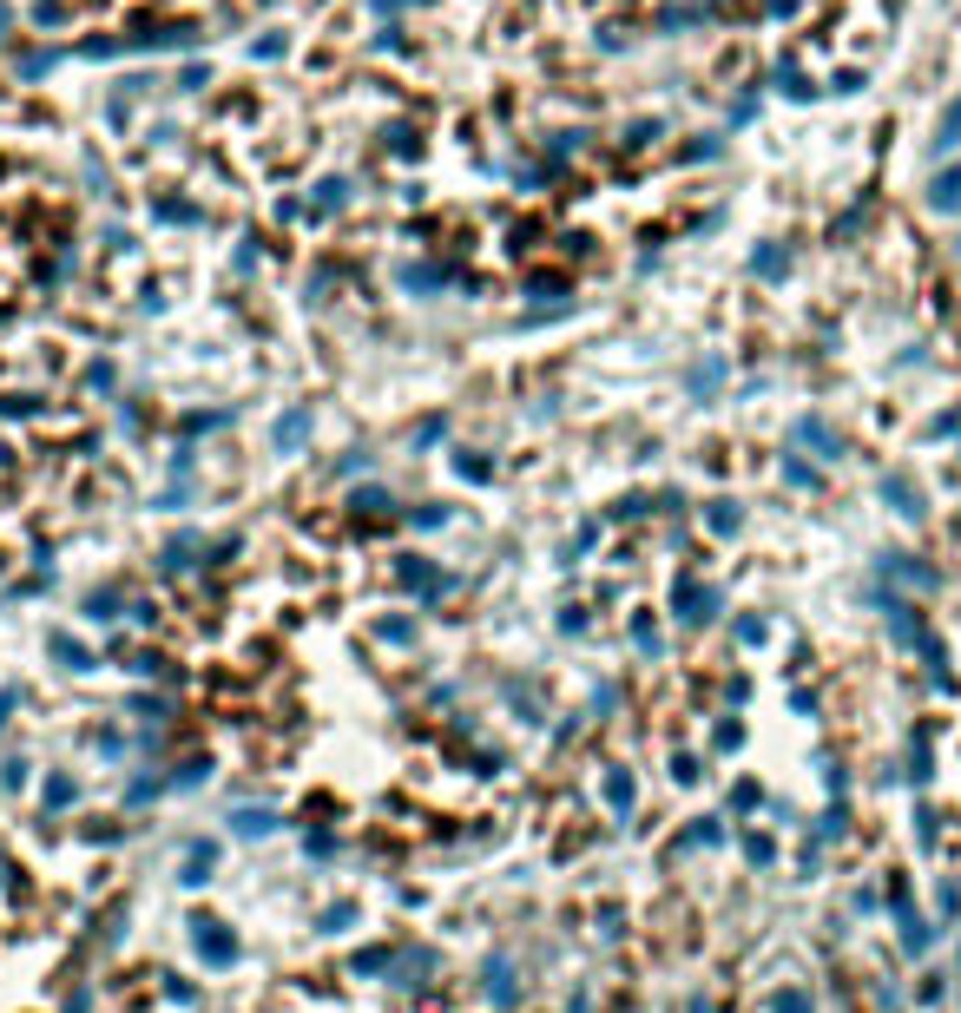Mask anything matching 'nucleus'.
<instances>
[{"label": "nucleus", "mask_w": 961, "mask_h": 1013, "mask_svg": "<svg viewBox=\"0 0 961 1013\" xmlns=\"http://www.w3.org/2000/svg\"><path fill=\"white\" fill-rule=\"evenodd\" d=\"M192 947H198L204 967H238V955H244L231 921H218V915H192Z\"/></svg>", "instance_id": "nucleus-1"}, {"label": "nucleus", "mask_w": 961, "mask_h": 1013, "mask_svg": "<svg viewBox=\"0 0 961 1013\" xmlns=\"http://www.w3.org/2000/svg\"><path fill=\"white\" fill-rule=\"evenodd\" d=\"M402 586H409L415 599H428V605H435V599H448V593H454V573H442V566H428V560H415V553H409V560H402Z\"/></svg>", "instance_id": "nucleus-2"}, {"label": "nucleus", "mask_w": 961, "mask_h": 1013, "mask_svg": "<svg viewBox=\"0 0 961 1013\" xmlns=\"http://www.w3.org/2000/svg\"><path fill=\"white\" fill-rule=\"evenodd\" d=\"M480 994H488L494 1007H514L520 987H514V961L507 955H488V967H480Z\"/></svg>", "instance_id": "nucleus-3"}, {"label": "nucleus", "mask_w": 961, "mask_h": 1013, "mask_svg": "<svg viewBox=\"0 0 961 1013\" xmlns=\"http://www.w3.org/2000/svg\"><path fill=\"white\" fill-rule=\"evenodd\" d=\"M211 869H218V842H184V862H178V882L184 889H198V882H211Z\"/></svg>", "instance_id": "nucleus-4"}, {"label": "nucleus", "mask_w": 961, "mask_h": 1013, "mask_svg": "<svg viewBox=\"0 0 961 1013\" xmlns=\"http://www.w3.org/2000/svg\"><path fill=\"white\" fill-rule=\"evenodd\" d=\"M270 441H277V454H297L303 441H310V408H283L277 428H270Z\"/></svg>", "instance_id": "nucleus-5"}, {"label": "nucleus", "mask_w": 961, "mask_h": 1013, "mask_svg": "<svg viewBox=\"0 0 961 1013\" xmlns=\"http://www.w3.org/2000/svg\"><path fill=\"white\" fill-rule=\"evenodd\" d=\"M47 659H59L67 671H93V651L73 639V632H47Z\"/></svg>", "instance_id": "nucleus-6"}, {"label": "nucleus", "mask_w": 961, "mask_h": 1013, "mask_svg": "<svg viewBox=\"0 0 961 1013\" xmlns=\"http://www.w3.org/2000/svg\"><path fill=\"white\" fill-rule=\"evenodd\" d=\"M40 803H47V816H53V810H73V803H79V776H73V770H53L47 790H40Z\"/></svg>", "instance_id": "nucleus-7"}, {"label": "nucleus", "mask_w": 961, "mask_h": 1013, "mask_svg": "<svg viewBox=\"0 0 961 1013\" xmlns=\"http://www.w3.org/2000/svg\"><path fill=\"white\" fill-rule=\"evenodd\" d=\"M672 605H678V619H685V625L712 619V593H705V586H692V579H685L678 593H672Z\"/></svg>", "instance_id": "nucleus-8"}, {"label": "nucleus", "mask_w": 961, "mask_h": 1013, "mask_svg": "<svg viewBox=\"0 0 961 1013\" xmlns=\"http://www.w3.org/2000/svg\"><path fill=\"white\" fill-rule=\"evenodd\" d=\"M198 546H204L198 533H178V540H172V546H165V553H158V566H165V573H184V566H192V553H198Z\"/></svg>", "instance_id": "nucleus-9"}, {"label": "nucleus", "mask_w": 961, "mask_h": 1013, "mask_svg": "<svg viewBox=\"0 0 961 1013\" xmlns=\"http://www.w3.org/2000/svg\"><path fill=\"white\" fill-rule=\"evenodd\" d=\"M356 915H363L356 901H329V909L317 915V935H343V928H356Z\"/></svg>", "instance_id": "nucleus-10"}, {"label": "nucleus", "mask_w": 961, "mask_h": 1013, "mask_svg": "<svg viewBox=\"0 0 961 1013\" xmlns=\"http://www.w3.org/2000/svg\"><path fill=\"white\" fill-rule=\"evenodd\" d=\"M231 829L238 836H270L277 829V810H231Z\"/></svg>", "instance_id": "nucleus-11"}, {"label": "nucleus", "mask_w": 961, "mask_h": 1013, "mask_svg": "<svg viewBox=\"0 0 961 1013\" xmlns=\"http://www.w3.org/2000/svg\"><path fill=\"white\" fill-rule=\"evenodd\" d=\"M86 619H99V625L119 619V586H99V593H86Z\"/></svg>", "instance_id": "nucleus-12"}, {"label": "nucleus", "mask_w": 961, "mask_h": 1013, "mask_svg": "<svg viewBox=\"0 0 961 1013\" xmlns=\"http://www.w3.org/2000/svg\"><path fill=\"white\" fill-rule=\"evenodd\" d=\"M375 639H382V645H409V639H415V625L402 619V612H389V619H375Z\"/></svg>", "instance_id": "nucleus-13"}, {"label": "nucleus", "mask_w": 961, "mask_h": 1013, "mask_svg": "<svg viewBox=\"0 0 961 1013\" xmlns=\"http://www.w3.org/2000/svg\"><path fill=\"white\" fill-rule=\"evenodd\" d=\"M606 803H613V810H633V776H625V770H606Z\"/></svg>", "instance_id": "nucleus-14"}, {"label": "nucleus", "mask_w": 961, "mask_h": 1013, "mask_svg": "<svg viewBox=\"0 0 961 1013\" xmlns=\"http://www.w3.org/2000/svg\"><path fill=\"white\" fill-rule=\"evenodd\" d=\"M389 967H395L389 947H369V955H356V974H389Z\"/></svg>", "instance_id": "nucleus-15"}, {"label": "nucleus", "mask_w": 961, "mask_h": 1013, "mask_svg": "<svg viewBox=\"0 0 961 1013\" xmlns=\"http://www.w3.org/2000/svg\"><path fill=\"white\" fill-rule=\"evenodd\" d=\"M27 784V757H0V790H20Z\"/></svg>", "instance_id": "nucleus-16"}, {"label": "nucleus", "mask_w": 961, "mask_h": 1013, "mask_svg": "<svg viewBox=\"0 0 961 1013\" xmlns=\"http://www.w3.org/2000/svg\"><path fill=\"white\" fill-rule=\"evenodd\" d=\"M317 204H323V211L349 204V184H343V178H323V184H317Z\"/></svg>", "instance_id": "nucleus-17"}, {"label": "nucleus", "mask_w": 961, "mask_h": 1013, "mask_svg": "<svg viewBox=\"0 0 961 1013\" xmlns=\"http://www.w3.org/2000/svg\"><path fill=\"white\" fill-rule=\"evenodd\" d=\"M633 645L645 651V659H659V625H652V619H639V625H633Z\"/></svg>", "instance_id": "nucleus-18"}, {"label": "nucleus", "mask_w": 961, "mask_h": 1013, "mask_svg": "<svg viewBox=\"0 0 961 1013\" xmlns=\"http://www.w3.org/2000/svg\"><path fill=\"white\" fill-rule=\"evenodd\" d=\"M165 1000H178V1007H192V1000H198V987H192V981H178V974H165Z\"/></svg>", "instance_id": "nucleus-19"}, {"label": "nucleus", "mask_w": 961, "mask_h": 1013, "mask_svg": "<svg viewBox=\"0 0 961 1013\" xmlns=\"http://www.w3.org/2000/svg\"><path fill=\"white\" fill-rule=\"evenodd\" d=\"M409 520H415V526H442L448 506H435V500H428V506H409Z\"/></svg>", "instance_id": "nucleus-20"}, {"label": "nucleus", "mask_w": 961, "mask_h": 1013, "mask_svg": "<svg viewBox=\"0 0 961 1013\" xmlns=\"http://www.w3.org/2000/svg\"><path fill=\"white\" fill-rule=\"evenodd\" d=\"M454 468H462L468 480H488V474H494V468H488V461H480V454H454Z\"/></svg>", "instance_id": "nucleus-21"}, {"label": "nucleus", "mask_w": 961, "mask_h": 1013, "mask_svg": "<svg viewBox=\"0 0 961 1013\" xmlns=\"http://www.w3.org/2000/svg\"><path fill=\"white\" fill-rule=\"evenodd\" d=\"M712 526H718V533H731V526H738V506H731V500H712Z\"/></svg>", "instance_id": "nucleus-22"}, {"label": "nucleus", "mask_w": 961, "mask_h": 1013, "mask_svg": "<svg viewBox=\"0 0 961 1013\" xmlns=\"http://www.w3.org/2000/svg\"><path fill=\"white\" fill-rule=\"evenodd\" d=\"M356 506H363V514H389V494H382V488H363Z\"/></svg>", "instance_id": "nucleus-23"}, {"label": "nucleus", "mask_w": 961, "mask_h": 1013, "mask_svg": "<svg viewBox=\"0 0 961 1013\" xmlns=\"http://www.w3.org/2000/svg\"><path fill=\"white\" fill-rule=\"evenodd\" d=\"M204 776H211V770H204V764H184V770L172 776V784H178V790H192V784H204Z\"/></svg>", "instance_id": "nucleus-24"}, {"label": "nucleus", "mask_w": 961, "mask_h": 1013, "mask_svg": "<svg viewBox=\"0 0 961 1013\" xmlns=\"http://www.w3.org/2000/svg\"><path fill=\"white\" fill-rule=\"evenodd\" d=\"M283 47H290V40H283V33H264V40H257V59H277Z\"/></svg>", "instance_id": "nucleus-25"}, {"label": "nucleus", "mask_w": 961, "mask_h": 1013, "mask_svg": "<svg viewBox=\"0 0 961 1013\" xmlns=\"http://www.w3.org/2000/svg\"><path fill=\"white\" fill-rule=\"evenodd\" d=\"M13 704H20V691L7 685V691H0V724H7V717H13Z\"/></svg>", "instance_id": "nucleus-26"}, {"label": "nucleus", "mask_w": 961, "mask_h": 1013, "mask_svg": "<svg viewBox=\"0 0 961 1013\" xmlns=\"http://www.w3.org/2000/svg\"><path fill=\"white\" fill-rule=\"evenodd\" d=\"M86 1007H93V994H86V987H79V994L67 1000V1013H86Z\"/></svg>", "instance_id": "nucleus-27"}]
</instances>
